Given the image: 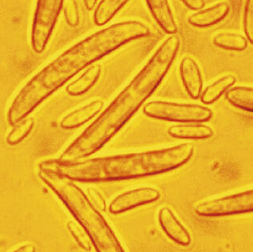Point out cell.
<instances>
[{
  "mask_svg": "<svg viewBox=\"0 0 253 252\" xmlns=\"http://www.w3.org/2000/svg\"><path fill=\"white\" fill-rule=\"evenodd\" d=\"M151 34V29L144 23L127 20L109 25L74 44L38 71L18 91L7 111L8 124L14 126L29 117L80 71L125 44Z\"/></svg>",
  "mask_w": 253,
  "mask_h": 252,
  "instance_id": "cell-1",
  "label": "cell"
},
{
  "mask_svg": "<svg viewBox=\"0 0 253 252\" xmlns=\"http://www.w3.org/2000/svg\"><path fill=\"white\" fill-rule=\"evenodd\" d=\"M180 45L176 34L167 38L141 71L65 149L58 160H83L108 143L159 87L173 64Z\"/></svg>",
  "mask_w": 253,
  "mask_h": 252,
  "instance_id": "cell-2",
  "label": "cell"
},
{
  "mask_svg": "<svg viewBox=\"0 0 253 252\" xmlns=\"http://www.w3.org/2000/svg\"><path fill=\"white\" fill-rule=\"evenodd\" d=\"M193 153L192 144L181 143L153 151L76 161L45 160L40 164V169L82 183L118 181L169 172L188 163Z\"/></svg>",
  "mask_w": 253,
  "mask_h": 252,
  "instance_id": "cell-3",
  "label": "cell"
},
{
  "mask_svg": "<svg viewBox=\"0 0 253 252\" xmlns=\"http://www.w3.org/2000/svg\"><path fill=\"white\" fill-rule=\"evenodd\" d=\"M38 175L84 229L96 252H126L106 218L75 181L43 169Z\"/></svg>",
  "mask_w": 253,
  "mask_h": 252,
  "instance_id": "cell-4",
  "label": "cell"
},
{
  "mask_svg": "<svg viewBox=\"0 0 253 252\" xmlns=\"http://www.w3.org/2000/svg\"><path fill=\"white\" fill-rule=\"evenodd\" d=\"M142 112L149 118L180 123H201L208 122L213 112L200 104L152 100L145 104Z\"/></svg>",
  "mask_w": 253,
  "mask_h": 252,
  "instance_id": "cell-5",
  "label": "cell"
},
{
  "mask_svg": "<svg viewBox=\"0 0 253 252\" xmlns=\"http://www.w3.org/2000/svg\"><path fill=\"white\" fill-rule=\"evenodd\" d=\"M65 0H38L32 25V48L37 53L46 49Z\"/></svg>",
  "mask_w": 253,
  "mask_h": 252,
  "instance_id": "cell-6",
  "label": "cell"
},
{
  "mask_svg": "<svg viewBox=\"0 0 253 252\" xmlns=\"http://www.w3.org/2000/svg\"><path fill=\"white\" fill-rule=\"evenodd\" d=\"M253 211V190L248 189L240 193L207 200L195 207L197 214L202 217H225L230 215L249 213Z\"/></svg>",
  "mask_w": 253,
  "mask_h": 252,
  "instance_id": "cell-7",
  "label": "cell"
},
{
  "mask_svg": "<svg viewBox=\"0 0 253 252\" xmlns=\"http://www.w3.org/2000/svg\"><path fill=\"white\" fill-rule=\"evenodd\" d=\"M160 191L153 187L131 188L116 196L109 205L112 214H120L129 210L152 203L160 199Z\"/></svg>",
  "mask_w": 253,
  "mask_h": 252,
  "instance_id": "cell-8",
  "label": "cell"
},
{
  "mask_svg": "<svg viewBox=\"0 0 253 252\" xmlns=\"http://www.w3.org/2000/svg\"><path fill=\"white\" fill-rule=\"evenodd\" d=\"M158 221L163 231L174 243L183 247L190 245L191 235L171 209L169 207L160 209Z\"/></svg>",
  "mask_w": 253,
  "mask_h": 252,
  "instance_id": "cell-9",
  "label": "cell"
},
{
  "mask_svg": "<svg viewBox=\"0 0 253 252\" xmlns=\"http://www.w3.org/2000/svg\"><path fill=\"white\" fill-rule=\"evenodd\" d=\"M180 76L183 85L193 99H198L203 87L202 72L195 60L190 57L183 58L180 64Z\"/></svg>",
  "mask_w": 253,
  "mask_h": 252,
  "instance_id": "cell-10",
  "label": "cell"
},
{
  "mask_svg": "<svg viewBox=\"0 0 253 252\" xmlns=\"http://www.w3.org/2000/svg\"><path fill=\"white\" fill-rule=\"evenodd\" d=\"M231 6L227 2H220L216 4L201 9L188 18L189 25L197 28H208L217 25L228 16Z\"/></svg>",
  "mask_w": 253,
  "mask_h": 252,
  "instance_id": "cell-11",
  "label": "cell"
},
{
  "mask_svg": "<svg viewBox=\"0 0 253 252\" xmlns=\"http://www.w3.org/2000/svg\"><path fill=\"white\" fill-rule=\"evenodd\" d=\"M103 107L104 101L102 100H91L65 116L61 121L60 126L65 129L79 128L92 119Z\"/></svg>",
  "mask_w": 253,
  "mask_h": 252,
  "instance_id": "cell-12",
  "label": "cell"
},
{
  "mask_svg": "<svg viewBox=\"0 0 253 252\" xmlns=\"http://www.w3.org/2000/svg\"><path fill=\"white\" fill-rule=\"evenodd\" d=\"M146 2L156 22L166 34H177L178 26L169 0H146Z\"/></svg>",
  "mask_w": 253,
  "mask_h": 252,
  "instance_id": "cell-13",
  "label": "cell"
},
{
  "mask_svg": "<svg viewBox=\"0 0 253 252\" xmlns=\"http://www.w3.org/2000/svg\"><path fill=\"white\" fill-rule=\"evenodd\" d=\"M171 137L179 139L202 140L213 137V129L211 126L200 123H183L171 126L167 130Z\"/></svg>",
  "mask_w": 253,
  "mask_h": 252,
  "instance_id": "cell-14",
  "label": "cell"
},
{
  "mask_svg": "<svg viewBox=\"0 0 253 252\" xmlns=\"http://www.w3.org/2000/svg\"><path fill=\"white\" fill-rule=\"evenodd\" d=\"M100 74L101 67L100 65H91L81 76L68 84L66 91L71 96L84 95L97 83Z\"/></svg>",
  "mask_w": 253,
  "mask_h": 252,
  "instance_id": "cell-15",
  "label": "cell"
},
{
  "mask_svg": "<svg viewBox=\"0 0 253 252\" xmlns=\"http://www.w3.org/2000/svg\"><path fill=\"white\" fill-rule=\"evenodd\" d=\"M225 95L227 101L233 106L253 113V88L252 86H231L226 91Z\"/></svg>",
  "mask_w": 253,
  "mask_h": 252,
  "instance_id": "cell-16",
  "label": "cell"
},
{
  "mask_svg": "<svg viewBox=\"0 0 253 252\" xmlns=\"http://www.w3.org/2000/svg\"><path fill=\"white\" fill-rule=\"evenodd\" d=\"M236 81V76L233 75H227L215 80L208 85L204 91H202L200 97L202 103L211 104L217 101L227 89L233 86Z\"/></svg>",
  "mask_w": 253,
  "mask_h": 252,
  "instance_id": "cell-17",
  "label": "cell"
},
{
  "mask_svg": "<svg viewBox=\"0 0 253 252\" xmlns=\"http://www.w3.org/2000/svg\"><path fill=\"white\" fill-rule=\"evenodd\" d=\"M129 0H100L95 9L94 22L97 26H103L111 21L116 14Z\"/></svg>",
  "mask_w": 253,
  "mask_h": 252,
  "instance_id": "cell-18",
  "label": "cell"
},
{
  "mask_svg": "<svg viewBox=\"0 0 253 252\" xmlns=\"http://www.w3.org/2000/svg\"><path fill=\"white\" fill-rule=\"evenodd\" d=\"M213 43L227 50L244 51L248 47V40L244 36L231 33H221L214 36Z\"/></svg>",
  "mask_w": 253,
  "mask_h": 252,
  "instance_id": "cell-19",
  "label": "cell"
},
{
  "mask_svg": "<svg viewBox=\"0 0 253 252\" xmlns=\"http://www.w3.org/2000/svg\"><path fill=\"white\" fill-rule=\"evenodd\" d=\"M34 119L30 117H27L25 119L21 120L16 125L12 126L10 132L6 137V142L10 146H16L31 133L34 127Z\"/></svg>",
  "mask_w": 253,
  "mask_h": 252,
  "instance_id": "cell-20",
  "label": "cell"
},
{
  "mask_svg": "<svg viewBox=\"0 0 253 252\" xmlns=\"http://www.w3.org/2000/svg\"><path fill=\"white\" fill-rule=\"evenodd\" d=\"M67 228L80 248L84 249L85 252H90L91 248V244L88 237L84 229L79 224L74 221H69L67 223Z\"/></svg>",
  "mask_w": 253,
  "mask_h": 252,
  "instance_id": "cell-21",
  "label": "cell"
},
{
  "mask_svg": "<svg viewBox=\"0 0 253 252\" xmlns=\"http://www.w3.org/2000/svg\"><path fill=\"white\" fill-rule=\"evenodd\" d=\"M244 29L247 40L253 43V0H246L244 11Z\"/></svg>",
  "mask_w": 253,
  "mask_h": 252,
  "instance_id": "cell-22",
  "label": "cell"
},
{
  "mask_svg": "<svg viewBox=\"0 0 253 252\" xmlns=\"http://www.w3.org/2000/svg\"><path fill=\"white\" fill-rule=\"evenodd\" d=\"M65 16L71 26L75 27L80 22V13L76 0H67L64 10Z\"/></svg>",
  "mask_w": 253,
  "mask_h": 252,
  "instance_id": "cell-23",
  "label": "cell"
},
{
  "mask_svg": "<svg viewBox=\"0 0 253 252\" xmlns=\"http://www.w3.org/2000/svg\"><path fill=\"white\" fill-rule=\"evenodd\" d=\"M87 197L90 202L100 212H105L106 210V202L102 194L95 188H87Z\"/></svg>",
  "mask_w": 253,
  "mask_h": 252,
  "instance_id": "cell-24",
  "label": "cell"
},
{
  "mask_svg": "<svg viewBox=\"0 0 253 252\" xmlns=\"http://www.w3.org/2000/svg\"><path fill=\"white\" fill-rule=\"evenodd\" d=\"M187 7L192 10H201L205 6V0H181Z\"/></svg>",
  "mask_w": 253,
  "mask_h": 252,
  "instance_id": "cell-25",
  "label": "cell"
},
{
  "mask_svg": "<svg viewBox=\"0 0 253 252\" xmlns=\"http://www.w3.org/2000/svg\"><path fill=\"white\" fill-rule=\"evenodd\" d=\"M11 252H36V246L34 244L27 243L19 246Z\"/></svg>",
  "mask_w": 253,
  "mask_h": 252,
  "instance_id": "cell-26",
  "label": "cell"
}]
</instances>
